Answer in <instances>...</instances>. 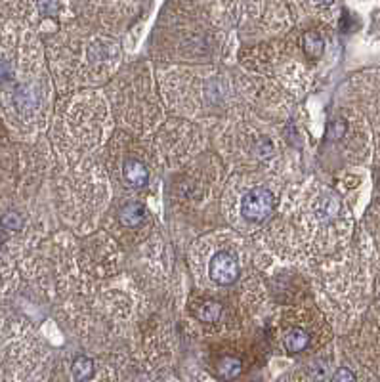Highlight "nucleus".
<instances>
[{
    "label": "nucleus",
    "instance_id": "8",
    "mask_svg": "<svg viewBox=\"0 0 380 382\" xmlns=\"http://www.w3.org/2000/svg\"><path fill=\"white\" fill-rule=\"evenodd\" d=\"M16 105H18L21 111L33 110V107L37 105V97H35L33 90H29L27 86H23V88H19L18 94H16Z\"/></svg>",
    "mask_w": 380,
    "mask_h": 382
},
{
    "label": "nucleus",
    "instance_id": "15",
    "mask_svg": "<svg viewBox=\"0 0 380 382\" xmlns=\"http://www.w3.org/2000/svg\"><path fill=\"white\" fill-rule=\"evenodd\" d=\"M4 77H6V69H4V63L0 61V80H4Z\"/></svg>",
    "mask_w": 380,
    "mask_h": 382
},
{
    "label": "nucleus",
    "instance_id": "14",
    "mask_svg": "<svg viewBox=\"0 0 380 382\" xmlns=\"http://www.w3.org/2000/svg\"><path fill=\"white\" fill-rule=\"evenodd\" d=\"M313 2H315V4H319V6H331L335 0H313Z\"/></svg>",
    "mask_w": 380,
    "mask_h": 382
},
{
    "label": "nucleus",
    "instance_id": "3",
    "mask_svg": "<svg viewBox=\"0 0 380 382\" xmlns=\"http://www.w3.org/2000/svg\"><path fill=\"white\" fill-rule=\"evenodd\" d=\"M123 174L124 180H126L130 186H134V188H143L149 180L148 166L140 163V161H136V159H126V161H124Z\"/></svg>",
    "mask_w": 380,
    "mask_h": 382
},
{
    "label": "nucleus",
    "instance_id": "10",
    "mask_svg": "<svg viewBox=\"0 0 380 382\" xmlns=\"http://www.w3.org/2000/svg\"><path fill=\"white\" fill-rule=\"evenodd\" d=\"M304 43H306V52L312 55V58L321 55V52H323V38L319 37L317 33H310V35H306Z\"/></svg>",
    "mask_w": 380,
    "mask_h": 382
},
{
    "label": "nucleus",
    "instance_id": "5",
    "mask_svg": "<svg viewBox=\"0 0 380 382\" xmlns=\"http://www.w3.org/2000/svg\"><path fill=\"white\" fill-rule=\"evenodd\" d=\"M222 314V306L215 300H205L201 302L199 309H193V316L202 323H216L220 319Z\"/></svg>",
    "mask_w": 380,
    "mask_h": 382
},
{
    "label": "nucleus",
    "instance_id": "9",
    "mask_svg": "<svg viewBox=\"0 0 380 382\" xmlns=\"http://www.w3.org/2000/svg\"><path fill=\"white\" fill-rule=\"evenodd\" d=\"M220 373L226 378L237 376L241 373V361L237 358H224L220 361Z\"/></svg>",
    "mask_w": 380,
    "mask_h": 382
},
{
    "label": "nucleus",
    "instance_id": "2",
    "mask_svg": "<svg viewBox=\"0 0 380 382\" xmlns=\"http://www.w3.org/2000/svg\"><path fill=\"white\" fill-rule=\"evenodd\" d=\"M239 262L227 250L216 253L209 264L210 280L218 285H232L233 281L239 277Z\"/></svg>",
    "mask_w": 380,
    "mask_h": 382
},
{
    "label": "nucleus",
    "instance_id": "13",
    "mask_svg": "<svg viewBox=\"0 0 380 382\" xmlns=\"http://www.w3.org/2000/svg\"><path fill=\"white\" fill-rule=\"evenodd\" d=\"M349 381H356V375L349 373L348 369H338L337 373L332 375V382H349Z\"/></svg>",
    "mask_w": 380,
    "mask_h": 382
},
{
    "label": "nucleus",
    "instance_id": "12",
    "mask_svg": "<svg viewBox=\"0 0 380 382\" xmlns=\"http://www.w3.org/2000/svg\"><path fill=\"white\" fill-rule=\"evenodd\" d=\"M21 218H19L18 214H6L4 218H2V226L4 228H8V230H19L21 228Z\"/></svg>",
    "mask_w": 380,
    "mask_h": 382
},
{
    "label": "nucleus",
    "instance_id": "4",
    "mask_svg": "<svg viewBox=\"0 0 380 382\" xmlns=\"http://www.w3.org/2000/svg\"><path fill=\"white\" fill-rule=\"evenodd\" d=\"M308 342H310V336L304 329L295 327L291 329L287 334H285V348H287L288 354H300L306 350Z\"/></svg>",
    "mask_w": 380,
    "mask_h": 382
},
{
    "label": "nucleus",
    "instance_id": "7",
    "mask_svg": "<svg viewBox=\"0 0 380 382\" xmlns=\"http://www.w3.org/2000/svg\"><path fill=\"white\" fill-rule=\"evenodd\" d=\"M94 373V361L86 356H79L73 364L75 381H88Z\"/></svg>",
    "mask_w": 380,
    "mask_h": 382
},
{
    "label": "nucleus",
    "instance_id": "1",
    "mask_svg": "<svg viewBox=\"0 0 380 382\" xmlns=\"http://www.w3.org/2000/svg\"><path fill=\"white\" fill-rule=\"evenodd\" d=\"M276 208V195L271 193L268 188L249 189L241 201V214L249 222H264Z\"/></svg>",
    "mask_w": 380,
    "mask_h": 382
},
{
    "label": "nucleus",
    "instance_id": "11",
    "mask_svg": "<svg viewBox=\"0 0 380 382\" xmlns=\"http://www.w3.org/2000/svg\"><path fill=\"white\" fill-rule=\"evenodd\" d=\"M37 4L43 16H55L58 14V2L55 0H37Z\"/></svg>",
    "mask_w": 380,
    "mask_h": 382
},
{
    "label": "nucleus",
    "instance_id": "6",
    "mask_svg": "<svg viewBox=\"0 0 380 382\" xmlns=\"http://www.w3.org/2000/svg\"><path fill=\"white\" fill-rule=\"evenodd\" d=\"M141 220H143V206L140 203H130L121 211V224H124L126 228L140 226Z\"/></svg>",
    "mask_w": 380,
    "mask_h": 382
}]
</instances>
